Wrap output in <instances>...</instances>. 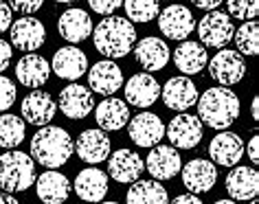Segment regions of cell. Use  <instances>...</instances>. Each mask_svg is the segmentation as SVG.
I'll list each match as a JSON object with an SVG mask.
<instances>
[{
	"label": "cell",
	"mask_w": 259,
	"mask_h": 204,
	"mask_svg": "<svg viewBox=\"0 0 259 204\" xmlns=\"http://www.w3.org/2000/svg\"><path fill=\"white\" fill-rule=\"evenodd\" d=\"M95 48L106 57V60H119L125 57L137 44V29L127 18L106 16L93 29Z\"/></svg>",
	"instance_id": "6da1fadb"
},
{
	"label": "cell",
	"mask_w": 259,
	"mask_h": 204,
	"mask_svg": "<svg viewBox=\"0 0 259 204\" xmlns=\"http://www.w3.org/2000/svg\"><path fill=\"white\" fill-rule=\"evenodd\" d=\"M73 156V138L64 127L42 125L31 138V158L33 163L49 169H57Z\"/></svg>",
	"instance_id": "7a4b0ae2"
},
{
	"label": "cell",
	"mask_w": 259,
	"mask_h": 204,
	"mask_svg": "<svg viewBox=\"0 0 259 204\" xmlns=\"http://www.w3.org/2000/svg\"><path fill=\"white\" fill-rule=\"evenodd\" d=\"M198 119L213 130H229L239 117V97L231 88H209L198 97Z\"/></svg>",
	"instance_id": "3957f363"
},
{
	"label": "cell",
	"mask_w": 259,
	"mask_h": 204,
	"mask_svg": "<svg viewBox=\"0 0 259 204\" xmlns=\"http://www.w3.org/2000/svg\"><path fill=\"white\" fill-rule=\"evenodd\" d=\"M35 182V163L20 149H9L0 156V189L7 193L27 191Z\"/></svg>",
	"instance_id": "277c9868"
},
{
	"label": "cell",
	"mask_w": 259,
	"mask_h": 204,
	"mask_svg": "<svg viewBox=\"0 0 259 204\" xmlns=\"http://www.w3.org/2000/svg\"><path fill=\"white\" fill-rule=\"evenodd\" d=\"M211 79H215L220 86H235L246 75V62L237 50L220 48V53L213 55V60L206 62Z\"/></svg>",
	"instance_id": "5b68a950"
},
{
	"label": "cell",
	"mask_w": 259,
	"mask_h": 204,
	"mask_svg": "<svg viewBox=\"0 0 259 204\" xmlns=\"http://www.w3.org/2000/svg\"><path fill=\"white\" fill-rule=\"evenodd\" d=\"M235 27H233L229 14L222 11H209L198 24V37L202 46L209 48H224L226 44L233 40Z\"/></svg>",
	"instance_id": "8992f818"
},
{
	"label": "cell",
	"mask_w": 259,
	"mask_h": 204,
	"mask_svg": "<svg viewBox=\"0 0 259 204\" xmlns=\"http://www.w3.org/2000/svg\"><path fill=\"white\" fill-rule=\"evenodd\" d=\"M165 134L169 136V141L176 149H193L202 141L204 125H202V121L198 117H193V114L180 112L178 117H174L169 121Z\"/></svg>",
	"instance_id": "52a82bcc"
},
{
	"label": "cell",
	"mask_w": 259,
	"mask_h": 204,
	"mask_svg": "<svg viewBox=\"0 0 259 204\" xmlns=\"http://www.w3.org/2000/svg\"><path fill=\"white\" fill-rule=\"evenodd\" d=\"M158 29L160 33L169 40H187L193 29H196V20H193V14L185 5H169L163 11H158Z\"/></svg>",
	"instance_id": "ba28073f"
},
{
	"label": "cell",
	"mask_w": 259,
	"mask_h": 204,
	"mask_svg": "<svg viewBox=\"0 0 259 204\" xmlns=\"http://www.w3.org/2000/svg\"><path fill=\"white\" fill-rule=\"evenodd\" d=\"M180 167H183V156L174 145H154L145 161V169L154 176V180H171L174 176H178Z\"/></svg>",
	"instance_id": "9c48e42d"
},
{
	"label": "cell",
	"mask_w": 259,
	"mask_h": 204,
	"mask_svg": "<svg viewBox=\"0 0 259 204\" xmlns=\"http://www.w3.org/2000/svg\"><path fill=\"white\" fill-rule=\"evenodd\" d=\"M127 134L139 147H154L163 141L165 125L154 112H141L127 121Z\"/></svg>",
	"instance_id": "30bf717a"
},
{
	"label": "cell",
	"mask_w": 259,
	"mask_h": 204,
	"mask_svg": "<svg viewBox=\"0 0 259 204\" xmlns=\"http://www.w3.org/2000/svg\"><path fill=\"white\" fill-rule=\"evenodd\" d=\"M95 106L97 104H95L93 90L79 84H68L66 88H62L60 99H57V108L68 119H86L95 110Z\"/></svg>",
	"instance_id": "8fae6325"
},
{
	"label": "cell",
	"mask_w": 259,
	"mask_h": 204,
	"mask_svg": "<svg viewBox=\"0 0 259 204\" xmlns=\"http://www.w3.org/2000/svg\"><path fill=\"white\" fill-rule=\"evenodd\" d=\"M9 29H11V44L20 50H27V53L42 48L44 42H47V29L37 18H29V16L18 18Z\"/></svg>",
	"instance_id": "7c38bea8"
},
{
	"label": "cell",
	"mask_w": 259,
	"mask_h": 204,
	"mask_svg": "<svg viewBox=\"0 0 259 204\" xmlns=\"http://www.w3.org/2000/svg\"><path fill=\"white\" fill-rule=\"evenodd\" d=\"M183 169V184L187 191L191 193H206L215 187L218 182V169L211 161H204V158H193L185 165Z\"/></svg>",
	"instance_id": "4fadbf2b"
},
{
	"label": "cell",
	"mask_w": 259,
	"mask_h": 204,
	"mask_svg": "<svg viewBox=\"0 0 259 204\" xmlns=\"http://www.w3.org/2000/svg\"><path fill=\"white\" fill-rule=\"evenodd\" d=\"M123 86V73L112 60H101L93 64L88 73V88L101 97H112Z\"/></svg>",
	"instance_id": "5bb4252c"
},
{
	"label": "cell",
	"mask_w": 259,
	"mask_h": 204,
	"mask_svg": "<svg viewBox=\"0 0 259 204\" xmlns=\"http://www.w3.org/2000/svg\"><path fill=\"white\" fill-rule=\"evenodd\" d=\"M160 97V86L150 73H137L127 79L125 84V101L134 108H145L154 106Z\"/></svg>",
	"instance_id": "9a60e30c"
},
{
	"label": "cell",
	"mask_w": 259,
	"mask_h": 204,
	"mask_svg": "<svg viewBox=\"0 0 259 204\" xmlns=\"http://www.w3.org/2000/svg\"><path fill=\"white\" fill-rule=\"evenodd\" d=\"M143 158H141L134 149H116L112 156H108V174L114 178L116 182L132 184L134 180H139L143 174Z\"/></svg>",
	"instance_id": "2e32d148"
},
{
	"label": "cell",
	"mask_w": 259,
	"mask_h": 204,
	"mask_svg": "<svg viewBox=\"0 0 259 204\" xmlns=\"http://www.w3.org/2000/svg\"><path fill=\"white\" fill-rule=\"evenodd\" d=\"M209 156L213 158L211 163L222 165V167H235L244 156V141L235 132L222 130L218 136H213L209 145Z\"/></svg>",
	"instance_id": "e0dca14e"
},
{
	"label": "cell",
	"mask_w": 259,
	"mask_h": 204,
	"mask_svg": "<svg viewBox=\"0 0 259 204\" xmlns=\"http://www.w3.org/2000/svg\"><path fill=\"white\" fill-rule=\"evenodd\" d=\"M51 71H55V75L60 79L75 81L88 71V57L83 50L73 46V44H70V46H62V48H57V53L53 55Z\"/></svg>",
	"instance_id": "ac0fdd59"
},
{
	"label": "cell",
	"mask_w": 259,
	"mask_h": 204,
	"mask_svg": "<svg viewBox=\"0 0 259 204\" xmlns=\"http://www.w3.org/2000/svg\"><path fill=\"white\" fill-rule=\"evenodd\" d=\"M55 110H57V106H55L53 97H51L49 92H44V90L29 92L27 97L22 99V104H20L22 119L27 121V123L35 125V127H42V125L51 123L53 117H55Z\"/></svg>",
	"instance_id": "d6986e66"
},
{
	"label": "cell",
	"mask_w": 259,
	"mask_h": 204,
	"mask_svg": "<svg viewBox=\"0 0 259 204\" xmlns=\"http://www.w3.org/2000/svg\"><path fill=\"white\" fill-rule=\"evenodd\" d=\"M75 151L83 163L88 165H99L108 161L110 156V138L103 130H83L77 136Z\"/></svg>",
	"instance_id": "ffe728a7"
},
{
	"label": "cell",
	"mask_w": 259,
	"mask_h": 204,
	"mask_svg": "<svg viewBox=\"0 0 259 204\" xmlns=\"http://www.w3.org/2000/svg\"><path fill=\"white\" fill-rule=\"evenodd\" d=\"M163 101L169 110L185 112V110H189L191 106H196L198 88L187 75H183V77H171V79H167V84L163 86Z\"/></svg>",
	"instance_id": "44dd1931"
},
{
	"label": "cell",
	"mask_w": 259,
	"mask_h": 204,
	"mask_svg": "<svg viewBox=\"0 0 259 204\" xmlns=\"http://www.w3.org/2000/svg\"><path fill=\"white\" fill-rule=\"evenodd\" d=\"M57 31L66 42L70 44H79L83 40H88L93 33V20L83 9H66L57 20Z\"/></svg>",
	"instance_id": "7402d4cb"
},
{
	"label": "cell",
	"mask_w": 259,
	"mask_h": 204,
	"mask_svg": "<svg viewBox=\"0 0 259 204\" xmlns=\"http://www.w3.org/2000/svg\"><path fill=\"white\" fill-rule=\"evenodd\" d=\"M75 193L83 202L99 204L108 195V174L97 167H88L77 174L75 178Z\"/></svg>",
	"instance_id": "603a6c76"
},
{
	"label": "cell",
	"mask_w": 259,
	"mask_h": 204,
	"mask_svg": "<svg viewBox=\"0 0 259 204\" xmlns=\"http://www.w3.org/2000/svg\"><path fill=\"white\" fill-rule=\"evenodd\" d=\"M35 191L44 204H64L70 195V180L60 171L49 169L37 176Z\"/></svg>",
	"instance_id": "cb8c5ba5"
},
{
	"label": "cell",
	"mask_w": 259,
	"mask_h": 204,
	"mask_svg": "<svg viewBox=\"0 0 259 204\" xmlns=\"http://www.w3.org/2000/svg\"><path fill=\"white\" fill-rule=\"evenodd\" d=\"M169 46L160 37H143L134 44V57L145 71H160L169 62Z\"/></svg>",
	"instance_id": "d4e9b609"
},
{
	"label": "cell",
	"mask_w": 259,
	"mask_h": 204,
	"mask_svg": "<svg viewBox=\"0 0 259 204\" xmlns=\"http://www.w3.org/2000/svg\"><path fill=\"white\" fill-rule=\"evenodd\" d=\"M95 119L99 123V130L103 132H116L127 125L130 121V108L123 99L106 97L99 106H95Z\"/></svg>",
	"instance_id": "484cf974"
},
{
	"label": "cell",
	"mask_w": 259,
	"mask_h": 204,
	"mask_svg": "<svg viewBox=\"0 0 259 204\" xmlns=\"http://www.w3.org/2000/svg\"><path fill=\"white\" fill-rule=\"evenodd\" d=\"M226 193L231 200H252L259 193V174L250 167H237L226 176Z\"/></svg>",
	"instance_id": "4316f807"
},
{
	"label": "cell",
	"mask_w": 259,
	"mask_h": 204,
	"mask_svg": "<svg viewBox=\"0 0 259 204\" xmlns=\"http://www.w3.org/2000/svg\"><path fill=\"white\" fill-rule=\"evenodd\" d=\"M206 62H209V53L200 42L183 40L174 50V64L183 75H198L200 71H204Z\"/></svg>",
	"instance_id": "83f0119b"
},
{
	"label": "cell",
	"mask_w": 259,
	"mask_h": 204,
	"mask_svg": "<svg viewBox=\"0 0 259 204\" xmlns=\"http://www.w3.org/2000/svg\"><path fill=\"white\" fill-rule=\"evenodd\" d=\"M16 77L27 88H40L51 77V64L42 55L29 53L20 57V62L16 64Z\"/></svg>",
	"instance_id": "f1b7e54d"
},
{
	"label": "cell",
	"mask_w": 259,
	"mask_h": 204,
	"mask_svg": "<svg viewBox=\"0 0 259 204\" xmlns=\"http://www.w3.org/2000/svg\"><path fill=\"white\" fill-rule=\"evenodd\" d=\"M125 204H169V193L158 180H134Z\"/></svg>",
	"instance_id": "f546056e"
},
{
	"label": "cell",
	"mask_w": 259,
	"mask_h": 204,
	"mask_svg": "<svg viewBox=\"0 0 259 204\" xmlns=\"http://www.w3.org/2000/svg\"><path fill=\"white\" fill-rule=\"evenodd\" d=\"M27 136V123L16 114H0V147L16 149Z\"/></svg>",
	"instance_id": "4dcf8cb0"
},
{
	"label": "cell",
	"mask_w": 259,
	"mask_h": 204,
	"mask_svg": "<svg viewBox=\"0 0 259 204\" xmlns=\"http://www.w3.org/2000/svg\"><path fill=\"white\" fill-rule=\"evenodd\" d=\"M239 55H257L259 53V24L257 20H246L233 33Z\"/></svg>",
	"instance_id": "1f68e13d"
},
{
	"label": "cell",
	"mask_w": 259,
	"mask_h": 204,
	"mask_svg": "<svg viewBox=\"0 0 259 204\" xmlns=\"http://www.w3.org/2000/svg\"><path fill=\"white\" fill-rule=\"evenodd\" d=\"M130 22H150L158 18V0H123Z\"/></svg>",
	"instance_id": "d6a6232c"
},
{
	"label": "cell",
	"mask_w": 259,
	"mask_h": 204,
	"mask_svg": "<svg viewBox=\"0 0 259 204\" xmlns=\"http://www.w3.org/2000/svg\"><path fill=\"white\" fill-rule=\"evenodd\" d=\"M229 14L237 20H255L259 16V0H226Z\"/></svg>",
	"instance_id": "836d02e7"
},
{
	"label": "cell",
	"mask_w": 259,
	"mask_h": 204,
	"mask_svg": "<svg viewBox=\"0 0 259 204\" xmlns=\"http://www.w3.org/2000/svg\"><path fill=\"white\" fill-rule=\"evenodd\" d=\"M16 86L14 81L9 77H5V75H0V112H7L11 106L16 104Z\"/></svg>",
	"instance_id": "e575fe53"
},
{
	"label": "cell",
	"mask_w": 259,
	"mask_h": 204,
	"mask_svg": "<svg viewBox=\"0 0 259 204\" xmlns=\"http://www.w3.org/2000/svg\"><path fill=\"white\" fill-rule=\"evenodd\" d=\"M42 5L44 0H9L11 11H18V14H24V16L37 14L42 9Z\"/></svg>",
	"instance_id": "d590c367"
},
{
	"label": "cell",
	"mask_w": 259,
	"mask_h": 204,
	"mask_svg": "<svg viewBox=\"0 0 259 204\" xmlns=\"http://www.w3.org/2000/svg\"><path fill=\"white\" fill-rule=\"evenodd\" d=\"M90 9L99 16H112L116 9L123 5V0H88Z\"/></svg>",
	"instance_id": "8d00e7d4"
},
{
	"label": "cell",
	"mask_w": 259,
	"mask_h": 204,
	"mask_svg": "<svg viewBox=\"0 0 259 204\" xmlns=\"http://www.w3.org/2000/svg\"><path fill=\"white\" fill-rule=\"evenodd\" d=\"M11 44L9 42H5L3 37H0V73L3 71H7L9 68V64H11Z\"/></svg>",
	"instance_id": "74e56055"
},
{
	"label": "cell",
	"mask_w": 259,
	"mask_h": 204,
	"mask_svg": "<svg viewBox=\"0 0 259 204\" xmlns=\"http://www.w3.org/2000/svg\"><path fill=\"white\" fill-rule=\"evenodd\" d=\"M11 27V7L5 0H0V33Z\"/></svg>",
	"instance_id": "f35d334b"
},
{
	"label": "cell",
	"mask_w": 259,
	"mask_h": 204,
	"mask_svg": "<svg viewBox=\"0 0 259 204\" xmlns=\"http://www.w3.org/2000/svg\"><path fill=\"white\" fill-rule=\"evenodd\" d=\"M248 158H250L252 165L259 163V136H257V134L248 141Z\"/></svg>",
	"instance_id": "ab89813d"
},
{
	"label": "cell",
	"mask_w": 259,
	"mask_h": 204,
	"mask_svg": "<svg viewBox=\"0 0 259 204\" xmlns=\"http://www.w3.org/2000/svg\"><path fill=\"white\" fill-rule=\"evenodd\" d=\"M191 3L196 5L198 9H202V11H215L224 0H191Z\"/></svg>",
	"instance_id": "60d3db41"
},
{
	"label": "cell",
	"mask_w": 259,
	"mask_h": 204,
	"mask_svg": "<svg viewBox=\"0 0 259 204\" xmlns=\"http://www.w3.org/2000/svg\"><path fill=\"white\" fill-rule=\"evenodd\" d=\"M169 204H202V200H200L196 193H183V195L174 197Z\"/></svg>",
	"instance_id": "b9f144b4"
},
{
	"label": "cell",
	"mask_w": 259,
	"mask_h": 204,
	"mask_svg": "<svg viewBox=\"0 0 259 204\" xmlns=\"http://www.w3.org/2000/svg\"><path fill=\"white\" fill-rule=\"evenodd\" d=\"M0 204H20V202H18L11 193H7V191H5V193H0Z\"/></svg>",
	"instance_id": "7bdbcfd3"
},
{
	"label": "cell",
	"mask_w": 259,
	"mask_h": 204,
	"mask_svg": "<svg viewBox=\"0 0 259 204\" xmlns=\"http://www.w3.org/2000/svg\"><path fill=\"white\" fill-rule=\"evenodd\" d=\"M250 114H252V121H259V99H257V97L252 99V106H250Z\"/></svg>",
	"instance_id": "ee69618b"
},
{
	"label": "cell",
	"mask_w": 259,
	"mask_h": 204,
	"mask_svg": "<svg viewBox=\"0 0 259 204\" xmlns=\"http://www.w3.org/2000/svg\"><path fill=\"white\" fill-rule=\"evenodd\" d=\"M215 204H237L235 200H218Z\"/></svg>",
	"instance_id": "f6af8a7d"
},
{
	"label": "cell",
	"mask_w": 259,
	"mask_h": 204,
	"mask_svg": "<svg viewBox=\"0 0 259 204\" xmlns=\"http://www.w3.org/2000/svg\"><path fill=\"white\" fill-rule=\"evenodd\" d=\"M55 3H62V5H70V3H77V0H55Z\"/></svg>",
	"instance_id": "bcb514c9"
},
{
	"label": "cell",
	"mask_w": 259,
	"mask_h": 204,
	"mask_svg": "<svg viewBox=\"0 0 259 204\" xmlns=\"http://www.w3.org/2000/svg\"><path fill=\"white\" fill-rule=\"evenodd\" d=\"M99 204H119V202H103V200H101Z\"/></svg>",
	"instance_id": "7dc6e473"
},
{
	"label": "cell",
	"mask_w": 259,
	"mask_h": 204,
	"mask_svg": "<svg viewBox=\"0 0 259 204\" xmlns=\"http://www.w3.org/2000/svg\"><path fill=\"white\" fill-rule=\"evenodd\" d=\"M250 204H257V200H255V197H252V202H250Z\"/></svg>",
	"instance_id": "c3c4849f"
}]
</instances>
